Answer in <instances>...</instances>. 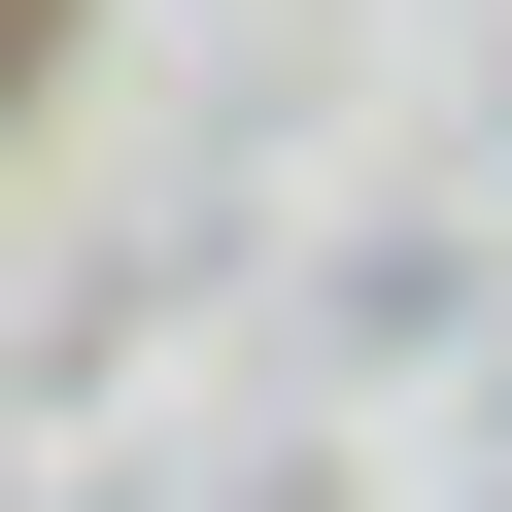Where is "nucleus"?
<instances>
[{
    "label": "nucleus",
    "mask_w": 512,
    "mask_h": 512,
    "mask_svg": "<svg viewBox=\"0 0 512 512\" xmlns=\"http://www.w3.org/2000/svg\"><path fill=\"white\" fill-rule=\"evenodd\" d=\"M0 103H35V0H0Z\"/></svg>",
    "instance_id": "f257e3e1"
}]
</instances>
